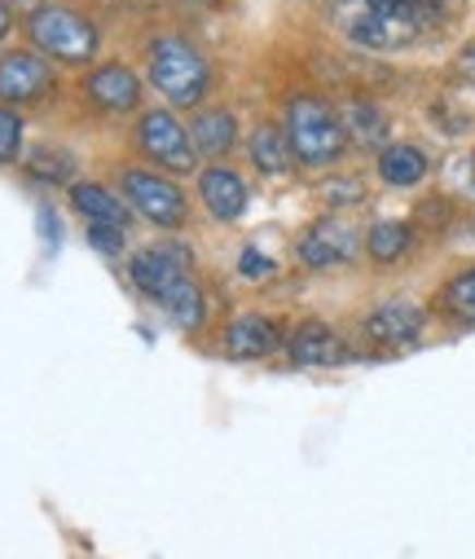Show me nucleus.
Listing matches in <instances>:
<instances>
[{
	"label": "nucleus",
	"instance_id": "nucleus-13",
	"mask_svg": "<svg viewBox=\"0 0 475 559\" xmlns=\"http://www.w3.org/2000/svg\"><path fill=\"white\" fill-rule=\"evenodd\" d=\"M423 309L418 305H379L370 318H366V335L375 344H388V348H405V344H418L423 335Z\"/></svg>",
	"mask_w": 475,
	"mask_h": 559
},
{
	"label": "nucleus",
	"instance_id": "nucleus-19",
	"mask_svg": "<svg viewBox=\"0 0 475 559\" xmlns=\"http://www.w3.org/2000/svg\"><path fill=\"white\" fill-rule=\"evenodd\" d=\"M71 207H80V212L88 216V225H123V221H128L123 203H119L106 186H93V181L71 186Z\"/></svg>",
	"mask_w": 475,
	"mask_h": 559
},
{
	"label": "nucleus",
	"instance_id": "nucleus-3",
	"mask_svg": "<svg viewBox=\"0 0 475 559\" xmlns=\"http://www.w3.org/2000/svg\"><path fill=\"white\" fill-rule=\"evenodd\" d=\"M27 36L54 62H88L97 53V27L67 5H45L40 14H32Z\"/></svg>",
	"mask_w": 475,
	"mask_h": 559
},
{
	"label": "nucleus",
	"instance_id": "nucleus-1",
	"mask_svg": "<svg viewBox=\"0 0 475 559\" xmlns=\"http://www.w3.org/2000/svg\"><path fill=\"white\" fill-rule=\"evenodd\" d=\"M286 142H290V155L304 168H326V164H335L344 155L348 136H344L340 115L322 97H290V106H286Z\"/></svg>",
	"mask_w": 475,
	"mask_h": 559
},
{
	"label": "nucleus",
	"instance_id": "nucleus-21",
	"mask_svg": "<svg viewBox=\"0 0 475 559\" xmlns=\"http://www.w3.org/2000/svg\"><path fill=\"white\" fill-rule=\"evenodd\" d=\"M409 242H414V234H409L405 221H379V225L366 234V251H370L379 264L401 260V255L409 251Z\"/></svg>",
	"mask_w": 475,
	"mask_h": 559
},
{
	"label": "nucleus",
	"instance_id": "nucleus-26",
	"mask_svg": "<svg viewBox=\"0 0 475 559\" xmlns=\"http://www.w3.org/2000/svg\"><path fill=\"white\" fill-rule=\"evenodd\" d=\"M238 269H242L247 277H269V273H273L277 264H273L269 255H260V251H251V247H247V251L238 255Z\"/></svg>",
	"mask_w": 475,
	"mask_h": 559
},
{
	"label": "nucleus",
	"instance_id": "nucleus-20",
	"mask_svg": "<svg viewBox=\"0 0 475 559\" xmlns=\"http://www.w3.org/2000/svg\"><path fill=\"white\" fill-rule=\"evenodd\" d=\"M158 305L168 309V318H173L181 331H199V326L207 322V305H203V292L194 287V277H190V273L181 277L177 287H168V296L158 300Z\"/></svg>",
	"mask_w": 475,
	"mask_h": 559
},
{
	"label": "nucleus",
	"instance_id": "nucleus-29",
	"mask_svg": "<svg viewBox=\"0 0 475 559\" xmlns=\"http://www.w3.org/2000/svg\"><path fill=\"white\" fill-rule=\"evenodd\" d=\"M40 229H45V238H49V242H58V216H54L49 207L40 212Z\"/></svg>",
	"mask_w": 475,
	"mask_h": 559
},
{
	"label": "nucleus",
	"instance_id": "nucleus-25",
	"mask_svg": "<svg viewBox=\"0 0 475 559\" xmlns=\"http://www.w3.org/2000/svg\"><path fill=\"white\" fill-rule=\"evenodd\" d=\"M88 242L106 255H115L123 247V225H88Z\"/></svg>",
	"mask_w": 475,
	"mask_h": 559
},
{
	"label": "nucleus",
	"instance_id": "nucleus-30",
	"mask_svg": "<svg viewBox=\"0 0 475 559\" xmlns=\"http://www.w3.org/2000/svg\"><path fill=\"white\" fill-rule=\"evenodd\" d=\"M10 32H14V10L5 5V0H0V40H5Z\"/></svg>",
	"mask_w": 475,
	"mask_h": 559
},
{
	"label": "nucleus",
	"instance_id": "nucleus-10",
	"mask_svg": "<svg viewBox=\"0 0 475 559\" xmlns=\"http://www.w3.org/2000/svg\"><path fill=\"white\" fill-rule=\"evenodd\" d=\"M84 93L93 97V106H102V110H110V115H123V110H136V102H141V80H136L123 62H106V67L88 71Z\"/></svg>",
	"mask_w": 475,
	"mask_h": 559
},
{
	"label": "nucleus",
	"instance_id": "nucleus-5",
	"mask_svg": "<svg viewBox=\"0 0 475 559\" xmlns=\"http://www.w3.org/2000/svg\"><path fill=\"white\" fill-rule=\"evenodd\" d=\"M136 146L145 151L150 164L168 168V173H194V142L190 128L168 115V110H145L136 123Z\"/></svg>",
	"mask_w": 475,
	"mask_h": 559
},
{
	"label": "nucleus",
	"instance_id": "nucleus-22",
	"mask_svg": "<svg viewBox=\"0 0 475 559\" xmlns=\"http://www.w3.org/2000/svg\"><path fill=\"white\" fill-rule=\"evenodd\" d=\"M444 309L458 318H475V269H462L444 287Z\"/></svg>",
	"mask_w": 475,
	"mask_h": 559
},
{
	"label": "nucleus",
	"instance_id": "nucleus-17",
	"mask_svg": "<svg viewBox=\"0 0 475 559\" xmlns=\"http://www.w3.org/2000/svg\"><path fill=\"white\" fill-rule=\"evenodd\" d=\"M340 123H344V136L357 146H383V136H388V119L375 102H348L340 110Z\"/></svg>",
	"mask_w": 475,
	"mask_h": 559
},
{
	"label": "nucleus",
	"instance_id": "nucleus-2",
	"mask_svg": "<svg viewBox=\"0 0 475 559\" xmlns=\"http://www.w3.org/2000/svg\"><path fill=\"white\" fill-rule=\"evenodd\" d=\"M145 71H150V84L173 106H199L207 97V84H212V71H207L203 53L190 49L186 40H177V36H164V40L150 45Z\"/></svg>",
	"mask_w": 475,
	"mask_h": 559
},
{
	"label": "nucleus",
	"instance_id": "nucleus-15",
	"mask_svg": "<svg viewBox=\"0 0 475 559\" xmlns=\"http://www.w3.org/2000/svg\"><path fill=\"white\" fill-rule=\"evenodd\" d=\"M190 142H194V155L221 159L238 142V119L229 110H199L194 123H190Z\"/></svg>",
	"mask_w": 475,
	"mask_h": 559
},
{
	"label": "nucleus",
	"instance_id": "nucleus-16",
	"mask_svg": "<svg viewBox=\"0 0 475 559\" xmlns=\"http://www.w3.org/2000/svg\"><path fill=\"white\" fill-rule=\"evenodd\" d=\"M290 142H286V132L273 128V123H260L251 132V164L264 173V177H286L290 173Z\"/></svg>",
	"mask_w": 475,
	"mask_h": 559
},
{
	"label": "nucleus",
	"instance_id": "nucleus-31",
	"mask_svg": "<svg viewBox=\"0 0 475 559\" xmlns=\"http://www.w3.org/2000/svg\"><path fill=\"white\" fill-rule=\"evenodd\" d=\"M366 5H440V0H366Z\"/></svg>",
	"mask_w": 475,
	"mask_h": 559
},
{
	"label": "nucleus",
	"instance_id": "nucleus-9",
	"mask_svg": "<svg viewBox=\"0 0 475 559\" xmlns=\"http://www.w3.org/2000/svg\"><path fill=\"white\" fill-rule=\"evenodd\" d=\"M54 88V71L40 53H5L0 58V97L5 102H40Z\"/></svg>",
	"mask_w": 475,
	"mask_h": 559
},
{
	"label": "nucleus",
	"instance_id": "nucleus-14",
	"mask_svg": "<svg viewBox=\"0 0 475 559\" xmlns=\"http://www.w3.org/2000/svg\"><path fill=\"white\" fill-rule=\"evenodd\" d=\"M277 344H282V331L269 318H260V313H242V318H234L225 326L229 357H269Z\"/></svg>",
	"mask_w": 475,
	"mask_h": 559
},
{
	"label": "nucleus",
	"instance_id": "nucleus-11",
	"mask_svg": "<svg viewBox=\"0 0 475 559\" xmlns=\"http://www.w3.org/2000/svg\"><path fill=\"white\" fill-rule=\"evenodd\" d=\"M286 353L299 366H340L348 357V344L326 322H299L286 340Z\"/></svg>",
	"mask_w": 475,
	"mask_h": 559
},
{
	"label": "nucleus",
	"instance_id": "nucleus-24",
	"mask_svg": "<svg viewBox=\"0 0 475 559\" xmlns=\"http://www.w3.org/2000/svg\"><path fill=\"white\" fill-rule=\"evenodd\" d=\"M32 168H36V177H45V181L71 177V159H67V155H54V151H36V155H32Z\"/></svg>",
	"mask_w": 475,
	"mask_h": 559
},
{
	"label": "nucleus",
	"instance_id": "nucleus-4",
	"mask_svg": "<svg viewBox=\"0 0 475 559\" xmlns=\"http://www.w3.org/2000/svg\"><path fill=\"white\" fill-rule=\"evenodd\" d=\"M436 23L431 5H370L348 23V36L366 49H405Z\"/></svg>",
	"mask_w": 475,
	"mask_h": 559
},
{
	"label": "nucleus",
	"instance_id": "nucleus-8",
	"mask_svg": "<svg viewBox=\"0 0 475 559\" xmlns=\"http://www.w3.org/2000/svg\"><path fill=\"white\" fill-rule=\"evenodd\" d=\"M190 273V251L168 242V247H154V251H136L128 260V277H132V287L154 296V300H164L168 287H177L181 277Z\"/></svg>",
	"mask_w": 475,
	"mask_h": 559
},
{
	"label": "nucleus",
	"instance_id": "nucleus-18",
	"mask_svg": "<svg viewBox=\"0 0 475 559\" xmlns=\"http://www.w3.org/2000/svg\"><path fill=\"white\" fill-rule=\"evenodd\" d=\"M379 177L388 181V186H396V190H405V186H418L423 177H427V155L418 151V146H388L383 155H379Z\"/></svg>",
	"mask_w": 475,
	"mask_h": 559
},
{
	"label": "nucleus",
	"instance_id": "nucleus-7",
	"mask_svg": "<svg viewBox=\"0 0 475 559\" xmlns=\"http://www.w3.org/2000/svg\"><path fill=\"white\" fill-rule=\"evenodd\" d=\"M357 229L348 225V221H340V216H322V221H312L304 234H299V242H295V251H299V260L308 264V269H331V264H348L353 255H357Z\"/></svg>",
	"mask_w": 475,
	"mask_h": 559
},
{
	"label": "nucleus",
	"instance_id": "nucleus-12",
	"mask_svg": "<svg viewBox=\"0 0 475 559\" xmlns=\"http://www.w3.org/2000/svg\"><path fill=\"white\" fill-rule=\"evenodd\" d=\"M199 194H203V207L216 221H238L247 212V181L225 164H216L199 177Z\"/></svg>",
	"mask_w": 475,
	"mask_h": 559
},
{
	"label": "nucleus",
	"instance_id": "nucleus-6",
	"mask_svg": "<svg viewBox=\"0 0 475 559\" xmlns=\"http://www.w3.org/2000/svg\"><path fill=\"white\" fill-rule=\"evenodd\" d=\"M123 199L141 221H150L158 229H177L186 221V190L177 181H168V177L128 168L123 173Z\"/></svg>",
	"mask_w": 475,
	"mask_h": 559
},
{
	"label": "nucleus",
	"instance_id": "nucleus-28",
	"mask_svg": "<svg viewBox=\"0 0 475 559\" xmlns=\"http://www.w3.org/2000/svg\"><path fill=\"white\" fill-rule=\"evenodd\" d=\"M10 10H19V14H40L45 10V0H5Z\"/></svg>",
	"mask_w": 475,
	"mask_h": 559
},
{
	"label": "nucleus",
	"instance_id": "nucleus-23",
	"mask_svg": "<svg viewBox=\"0 0 475 559\" xmlns=\"http://www.w3.org/2000/svg\"><path fill=\"white\" fill-rule=\"evenodd\" d=\"M19 151H23V119L0 106V164L19 159Z\"/></svg>",
	"mask_w": 475,
	"mask_h": 559
},
{
	"label": "nucleus",
	"instance_id": "nucleus-27",
	"mask_svg": "<svg viewBox=\"0 0 475 559\" xmlns=\"http://www.w3.org/2000/svg\"><path fill=\"white\" fill-rule=\"evenodd\" d=\"M458 71H462L466 80H475V40H471V45L458 53Z\"/></svg>",
	"mask_w": 475,
	"mask_h": 559
}]
</instances>
